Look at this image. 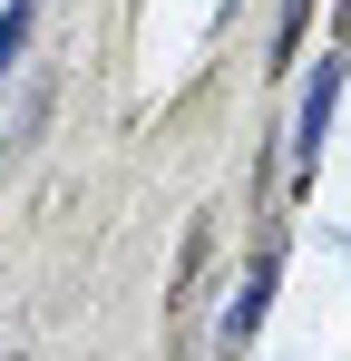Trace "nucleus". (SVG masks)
Listing matches in <instances>:
<instances>
[{
    "mask_svg": "<svg viewBox=\"0 0 351 361\" xmlns=\"http://www.w3.org/2000/svg\"><path fill=\"white\" fill-rule=\"evenodd\" d=\"M264 293H273V254H254V274H244V293H234V312H225V332H215L225 352H244V342L264 332Z\"/></svg>",
    "mask_w": 351,
    "mask_h": 361,
    "instance_id": "f257e3e1",
    "label": "nucleus"
},
{
    "mask_svg": "<svg viewBox=\"0 0 351 361\" xmlns=\"http://www.w3.org/2000/svg\"><path fill=\"white\" fill-rule=\"evenodd\" d=\"M332 98H342V59H322L312 98H302V147H322V127H332Z\"/></svg>",
    "mask_w": 351,
    "mask_h": 361,
    "instance_id": "f03ea898",
    "label": "nucleus"
},
{
    "mask_svg": "<svg viewBox=\"0 0 351 361\" xmlns=\"http://www.w3.org/2000/svg\"><path fill=\"white\" fill-rule=\"evenodd\" d=\"M20 49H30V0H10V10H0V78H10Z\"/></svg>",
    "mask_w": 351,
    "mask_h": 361,
    "instance_id": "7ed1b4c3",
    "label": "nucleus"
},
{
    "mask_svg": "<svg viewBox=\"0 0 351 361\" xmlns=\"http://www.w3.org/2000/svg\"><path fill=\"white\" fill-rule=\"evenodd\" d=\"M39 118H49V78L20 98V118H10V147H30V137H39Z\"/></svg>",
    "mask_w": 351,
    "mask_h": 361,
    "instance_id": "20e7f679",
    "label": "nucleus"
}]
</instances>
